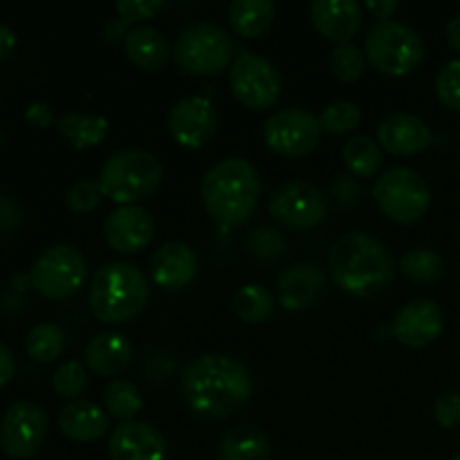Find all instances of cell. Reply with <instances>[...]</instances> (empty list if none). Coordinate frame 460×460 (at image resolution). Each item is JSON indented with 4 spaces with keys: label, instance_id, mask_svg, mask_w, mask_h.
Instances as JSON below:
<instances>
[{
    "label": "cell",
    "instance_id": "1",
    "mask_svg": "<svg viewBox=\"0 0 460 460\" xmlns=\"http://www.w3.org/2000/svg\"><path fill=\"white\" fill-rule=\"evenodd\" d=\"M252 377L232 355L207 353L184 368L182 394L187 407L205 420H225L252 398Z\"/></svg>",
    "mask_w": 460,
    "mask_h": 460
},
{
    "label": "cell",
    "instance_id": "2",
    "mask_svg": "<svg viewBox=\"0 0 460 460\" xmlns=\"http://www.w3.org/2000/svg\"><path fill=\"white\" fill-rule=\"evenodd\" d=\"M328 268L341 290L355 296H371L394 281L395 261L376 236L350 232L332 245Z\"/></svg>",
    "mask_w": 460,
    "mask_h": 460
},
{
    "label": "cell",
    "instance_id": "3",
    "mask_svg": "<svg viewBox=\"0 0 460 460\" xmlns=\"http://www.w3.org/2000/svg\"><path fill=\"white\" fill-rule=\"evenodd\" d=\"M202 205L223 227H238L254 214L261 198V175L243 157H227L207 171L200 187Z\"/></svg>",
    "mask_w": 460,
    "mask_h": 460
},
{
    "label": "cell",
    "instance_id": "4",
    "mask_svg": "<svg viewBox=\"0 0 460 460\" xmlns=\"http://www.w3.org/2000/svg\"><path fill=\"white\" fill-rule=\"evenodd\" d=\"M148 301V279L133 263L112 261L94 272L88 304L103 323H126L137 317Z\"/></svg>",
    "mask_w": 460,
    "mask_h": 460
},
{
    "label": "cell",
    "instance_id": "5",
    "mask_svg": "<svg viewBox=\"0 0 460 460\" xmlns=\"http://www.w3.org/2000/svg\"><path fill=\"white\" fill-rule=\"evenodd\" d=\"M164 180L162 162L142 148H126L106 160L99 173L103 193L117 205H135L151 198Z\"/></svg>",
    "mask_w": 460,
    "mask_h": 460
},
{
    "label": "cell",
    "instance_id": "6",
    "mask_svg": "<svg viewBox=\"0 0 460 460\" xmlns=\"http://www.w3.org/2000/svg\"><path fill=\"white\" fill-rule=\"evenodd\" d=\"M367 58L376 72L385 76H404L416 70L425 58L420 34L398 21H380L368 30Z\"/></svg>",
    "mask_w": 460,
    "mask_h": 460
},
{
    "label": "cell",
    "instance_id": "7",
    "mask_svg": "<svg viewBox=\"0 0 460 460\" xmlns=\"http://www.w3.org/2000/svg\"><path fill=\"white\" fill-rule=\"evenodd\" d=\"M173 57L187 75H218L232 63V39L216 22H193L180 31Z\"/></svg>",
    "mask_w": 460,
    "mask_h": 460
},
{
    "label": "cell",
    "instance_id": "8",
    "mask_svg": "<svg viewBox=\"0 0 460 460\" xmlns=\"http://www.w3.org/2000/svg\"><path fill=\"white\" fill-rule=\"evenodd\" d=\"M373 198L382 214L400 225H411L420 220L431 205L427 180L407 166H395L382 173L373 187Z\"/></svg>",
    "mask_w": 460,
    "mask_h": 460
},
{
    "label": "cell",
    "instance_id": "9",
    "mask_svg": "<svg viewBox=\"0 0 460 460\" xmlns=\"http://www.w3.org/2000/svg\"><path fill=\"white\" fill-rule=\"evenodd\" d=\"M88 277V263L75 245H54L40 252L30 272V281L40 296L63 301L75 296Z\"/></svg>",
    "mask_w": 460,
    "mask_h": 460
},
{
    "label": "cell",
    "instance_id": "10",
    "mask_svg": "<svg viewBox=\"0 0 460 460\" xmlns=\"http://www.w3.org/2000/svg\"><path fill=\"white\" fill-rule=\"evenodd\" d=\"M229 88L234 97L250 111L261 112L272 108L281 97L283 81L277 66L254 52L238 54L229 70Z\"/></svg>",
    "mask_w": 460,
    "mask_h": 460
},
{
    "label": "cell",
    "instance_id": "11",
    "mask_svg": "<svg viewBox=\"0 0 460 460\" xmlns=\"http://www.w3.org/2000/svg\"><path fill=\"white\" fill-rule=\"evenodd\" d=\"M319 117L305 108H283L268 117L263 139L272 153L281 157H304L322 142Z\"/></svg>",
    "mask_w": 460,
    "mask_h": 460
},
{
    "label": "cell",
    "instance_id": "12",
    "mask_svg": "<svg viewBox=\"0 0 460 460\" xmlns=\"http://www.w3.org/2000/svg\"><path fill=\"white\" fill-rule=\"evenodd\" d=\"M270 216L286 229H313L326 216V198L305 180L279 184L268 200Z\"/></svg>",
    "mask_w": 460,
    "mask_h": 460
},
{
    "label": "cell",
    "instance_id": "13",
    "mask_svg": "<svg viewBox=\"0 0 460 460\" xmlns=\"http://www.w3.org/2000/svg\"><path fill=\"white\" fill-rule=\"evenodd\" d=\"M48 436V413L36 402H13L0 418V449L9 458H31Z\"/></svg>",
    "mask_w": 460,
    "mask_h": 460
},
{
    "label": "cell",
    "instance_id": "14",
    "mask_svg": "<svg viewBox=\"0 0 460 460\" xmlns=\"http://www.w3.org/2000/svg\"><path fill=\"white\" fill-rule=\"evenodd\" d=\"M166 126L173 142H178L180 146L202 148L214 139L218 130V112L207 97L189 94L171 106Z\"/></svg>",
    "mask_w": 460,
    "mask_h": 460
},
{
    "label": "cell",
    "instance_id": "15",
    "mask_svg": "<svg viewBox=\"0 0 460 460\" xmlns=\"http://www.w3.org/2000/svg\"><path fill=\"white\" fill-rule=\"evenodd\" d=\"M445 326V314L436 301L413 299L395 313L394 335L407 349H425L438 340Z\"/></svg>",
    "mask_w": 460,
    "mask_h": 460
},
{
    "label": "cell",
    "instance_id": "16",
    "mask_svg": "<svg viewBox=\"0 0 460 460\" xmlns=\"http://www.w3.org/2000/svg\"><path fill=\"white\" fill-rule=\"evenodd\" d=\"M155 234V220L151 211L139 205H126L112 211L103 225V236L111 250L121 254L142 252Z\"/></svg>",
    "mask_w": 460,
    "mask_h": 460
},
{
    "label": "cell",
    "instance_id": "17",
    "mask_svg": "<svg viewBox=\"0 0 460 460\" xmlns=\"http://www.w3.org/2000/svg\"><path fill=\"white\" fill-rule=\"evenodd\" d=\"M112 460H164L166 438L148 422H121L108 440Z\"/></svg>",
    "mask_w": 460,
    "mask_h": 460
},
{
    "label": "cell",
    "instance_id": "18",
    "mask_svg": "<svg viewBox=\"0 0 460 460\" xmlns=\"http://www.w3.org/2000/svg\"><path fill=\"white\" fill-rule=\"evenodd\" d=\"M196 272L198 256L189 243H164L151 259V279L162 290H182L196 279Z\"/></svg>",
    "mask_w": 460,
    "mask_h": 460
},
{
    "label": "cell",
    "instance_id": "19",
    "mask_svg": "<svg viewBox=\"0 0 460 460\" xmlns=\"http://www.w3.org/2000/svg\"><path fill=\"white\" fill-rule=\"evenodd\" d=\"M326 288V274L313 263H295L279 274L277 296L286 310H305L314 305Z\"/></svg>",
    "mask_w": 460,
    "mask_h": 460
},
{
    "label": "cell",
    "instance_id": "20",
    "mask_svg": "<svg viewBox=\"0 0 460 460\" xmlns=\"http://www.w3.org/2000/svg\"><path fill=\"white\" fill-rule=\"evenodd\" d=\"M377 144L394 155H416L429 148L431 130L420 117L394 112L377 126Z\"/></svg>",
    "mask_w": 460,
    "mask_h": 460
},
{
    "label": "cell",
    "instance_id": "21",
    "mask_svg": "<svg viewBox=\"0 0 460 460\" xmlns=\"http://www.w3.org/2000/svg\"><path fill=\"white\" fill-rule=\"evenodd\" d=\"M310 16L322 36L335 45L350 43L362 27V4L355 0H314Z\"/></svg>",
    "mask_w": 460,
    "mask_h": 460
},
{
    "label": "cell",
    "instance_id": "22",
    "mask_svg": "<svg viewBox=\"0 0 460 460\" xmlns=\"http://www.w3.org/2000/svg\"><path fill=\"white\" fill-rule=\"evenodd\" d=\"M108 413L90 400H72L58 413V429L75 443H94L108 431Z\"/></svg>",
    "mask_w": 460,
    "mask_h": 460
},
{
    "label": "cell",
    "instance_id": "23",
    "mask_svg": "<svg viewBox=\"0 0 460 460\" xmlns=\"http://www.w3.org/2000/svg\"><path fill=\"white\" fill-rule=\"evenodd\" d=\"M85 367L102 377H115L124 371L133 359V346H130L128 337L121 332H102V335L93 337L85 346Z\"/></svg>",
    "mask_w": 460,
    "mask_h": 460
},
{
    "label": "cell",
    "instance_id": "24",
    "mask_svg": "<svg viewBox=\"0 0 460 460\" xmlns=\"http://www.w3.org/2000/svg\"><path fill=\"white\" fill-rule=\"evenodd\" d=\"M124 52L130 61L146 72H157L171 58V45L160 30L151 25H137L126 31Z\"/></svg>",
    "mask_w": 460,
    "mask_h": 460
},
{
    "label": "cell",
    "instance_id": "25",
    "mask_svg": "<svg viewBox=\"0 0 460 460\" xmlns=\"http://www.w3.org/2000/svg\"><path fill=\"white\" fill-rule=\"evenodd\" d=\"M220 460H270V440L256 425H236L223 436Z\"/></svg>",
    "mask_w": 460,
    "mask_h": 460
},
{
    "label": "cell",
    "instance_id": "26",
    "mask_svg": "<svg viewBox=\"0 0 460 460\" xmlns=\"http://www.w3.org/2000/svg\"><path fill=\"white\" fill-rule=\"evenodd\" d=\"M277 7L272 0H234L229 4L232 30L243 39H259L272 27Z\"/></svg>",
    "mask_w": 460,
    "mask_h": 460
},
{
    "label": "cell",
    "instance_id": "27",
    "mask_svg": "<svg viewBox=\"0 0 460 460\" xmlns=\"http://www.w3.org/2000/svg\"><path fill=\"white\" fill-rule=\"evenodd\" d=\"M61 137L76 151L99 146L108 137V119L99 115H84V112H70L57 121Z\"/></svg>",
    "mask_w": 460,
    "mask_h": 460
},
{
    "label": "cell",
    "instance_id": "28",
    "mask_svg": "<svg viewBox=\"0 0 460 460\" xmlns=\"http://www.w3.org/2000/svg\"><path fill=\"white\" fill-rule=\"evenodd\" d=\"M232 310L241 322L263 323L274 313V296L261 283H247L232 295Z\"/></svg>",
    "mask_w": 460,
    "mask_h": 460
},
{
    "label": "cell",
    "instance_id": "29",
    "mask_svg": "<svg viewBox=\"0 0 460 460\" xmlns=\"http://www.w3.org/2000/svg\"><path fill=\"white\" fill-rule=\"evenodd\" d=\"M103 407L112 418L121 422H130L144 407L142 391L130 380H112L103 391Z\"/></svg>",
    "mask_w": 460,
    "mask_h": 460
},
{
    "label": "cell",
    "instance_id": "30",
    "mask_svg": "<svg viewBox=\"0 0 460 460\" xmlns=\"http://www.w3.org/2000/svg\"><path fill=\"white\" fill-rule=\"evenodd\" d=\"M346 166L359 178H371L382 166V146L368 135H358L344 144L341 151Z\"/></svg>",
    "mask_w": 460,
    "mask_h": 460
},
{
    "label": "cell",
    "instance_id": "31",
    "mask_svg": "<svg viewBox=\"0 0 460 460\" xmlns=\"http://www.w3.org/2000/svg\"><path fill=\"white\" fill-rule=\"evenodd\" d=\"M27 355L36 362H54L66 350V332L54 323H39L27 332Z\"/></svg>",
    "mask_w": 460,
    "mask_h": 460
},
{
    "label": "cell",
    "instance_id": "32",
    "mask_svg": "<svg viewBox=\"0 0 460 460\" xmlns=\"http://www.w3.org/2000/svg\"><path fill=\"white\" fill-rule=\"evenodd\" d=\"M400 268H402L404 277L411 279L413 283H436L447 272L443 256L436 254L434 250H425V247L404 254Z\"/></svg>",
    "mask_w": 460,
    "mask_h": 460
},
{
    "label": "cell",
    "instance_id": "33",
    "mask_svg": "<svg viewBox=\"0 0 460 460\" xmlns=\"http://www.w3.org/2000/svg\"><path fill=\"white\" fill-rule=\"evenodd\" d=\"M359 121H362V112H359L358 103L346 102V99L328 103V106L322 111V117H319L322 128L332 135L350 133V130L358 128Z\"/></svg>",
    "mask_w": 460,
    "mask_h": 460
},
{
    "label": "cell",
    "instance_id": "34",
    "mask_svg": "<svg viewBox=\"0 0 460 460\" xmlns=\"http://www.w3.org/2000/svg\"><path fill=\"white\" fill-rule=\"evenodd\" d=\"M364 67H367V54L358 45H335L331 54V70L337 79L353 84V81H358L364 75Z\"/></svg>",
    "mask_w": 460,
    "mask_h": 460
},
{
    "label": "cell",
    "instance_id": "35",
    "mask_svg": "<svg viewBox=\"0 0 460 460\" xmlns=\"http://www.w3.org/2000/svg\"><path fill=\"white\" fill-rule=\"evenodd\" d=\"M52 386L61 398H67L72 402V400L79 398L85 391V386H88V371H85L84 364L76 362V359L61 364V367L57 368V373H54Z\"/></svg>",
    "mask_w": 460,
    "mask_h": 460
},
{
    "label": "cell",
    "instance_id": "36",
    "mask_svg": "<svg viewBox=\"0 0 460 460\" xmlns=\"http://www.w3.org/2000/svg\"><path fill=\"white\" fill-rule=\"evenodd\" d=\"M103 189L97 180H79L66 193V205L72 214H90L103 200Z\"/></svg>",
    "mask_w": 460,
    "mask_h": 460
},
{
    "label": "cell",
    "instance_id": "37",
    "mask_svg": "<svg viewBox=\"0 0 460 460\" xmlns=\"http://www.w3.org/2000/svg\"><path fill=\"white\" fill-rule=\"evenodd\" d=\"M436 94L445 108L460 112V58H452L440 67L436 75Z\"/></svg>",
    "mask_w": 460,
    "mask_h": 460
},
{
    "label": "cell",
    "instance_id": "38",
    "mask_svg": "<svg viewBox=\"0 0 460 460\" xmlns=\"http://www.w3.org/2000/svg\"><path fill=\"white\" fill-rule=\"evenodd\" d=\"M247 243H250L252 254L263 261H277L286 247L281 234L272 227H256L247 238Z\"/></svg>",
    "mask_w": 460,
    "mask_h": 460
},
{
    "label": "cell",
    "instance_id": "39",
    "mask_svg": "<svg viewBox=\"0 0 460 460\" xmlns=\"http://www.w3.org/2000/svg\"><path fill=\"white\" fill-rule=\"evenodd\" d=\"M434 420L443 429H456L460 427V394L458 391H445L434 402Z\"/></svg>",
    "mask_w": 460,
    "mask_h": 460
},
{
    "label": "cell",
    "instance_id": "40",
    "mask_svg": "<svg viewBox=\"0 0 460 460\" xmlns=\"http://www.w3.org/2000/svg\"><path fill=\"white\" fill-rule=\"evenodd\" d=\"M162 9V0H119L117 3V13L124 25L137 21L153 18Z\"/></svg>",
    "mask_w": 460,
    "mask_h": 460
},
{
    "label": "cell",
    "instance_id": "41",
    "mask_svg": "<svg viewBox=\"0 0 460 460\" xmlns=\"http://www.w3.org/2000/svg\"><path fill=\"white\" fill-rule=\"evenodd\" d=\"M25 121L34 128H48L54 124V112L49 108V103L45 102H34L27 106L25 111Z\"/></svg>",
    "mask_w": 460,
    "mask_h": 460
},
{
    "label": "cell",
    "instance_id": "42",
    "mask_svg": "<svg viewBox=\"0 0 460 460\" xmlns=\"http://www.w3.org/2000/svg\"><path fill=\"white\" fill-rule=\"evenodd\" d=\"M367 9L380 21H391V16L400 9V3L398 0H368Z\"/></svg>",
    "mask_w": 460,
    "mask_h": 460
},
{
    "label": "cell",
    "instance_id": "43",
    "mask_svg": "<svg viewBox=\"0 0 460 460\" xmlns=\"http://www.w3.org/2000/svg\"><path fill=\"white\" fill-rule=\"evenodd\" d=\"M13 373H16V362H13L12 350L0 341V389H3L4 385H9Z\"/></svg>",
    "mask_w": 460,
    "mask_h": 460
},
{
    "label": "cell",
    "instance_id": "44",
    "mask_svg": "<svg viewBox=\"0 0 460 460\" xmlns=\"http://www.w3.org/2000/svg\"><path fill=\"white\" fill-rule=\"evenodd\" d=\"M13 49H16V31L4 25V22H0V58L12 57Z\"/></svg>",
    "mask_w": 460,
    "mask_h": 460
},
{
    "label": "cell",
    "instance_id": "45",
    "mask_svg": "<svg viewBox=\"0 0 460 460\" xmlns=\"http://www.w3.org/2000/svg\"><path fill=\"white\" fill-rule=\"evenodd\" d=\"M445 34H447L449 45H452V48L456 49V52H460V13H456V16L449 18L447 30H445Z\"/></svg>",
    "mask_w": 460,
    "mask_h": 460
},
{
    "label": "cell",
    "instance_id": "46",
    "mask_svg": "<svg viewBox=\"0 0 460 460\" xmlns=\"http://www.w3.org/2000/svg\"><path fill=\"white\" fill-rule=\"evenodd\" d=\"M452 460H460V452H458V454H456V456H454Z\"/></svg>",
    "mask_w": 460,
    "mask_h": 460
},
{
    "label": "cell",
    "instance_id": "47",
    "mask_svg": "<svg viewBox=\"0 0 460 460\" xmlns=\"http://www.w3.org/2000/svg\"><path fill=\"white\" fill-rule=\"evenodd\" d=\"M0 144H3V133H0Z\"/></svg>",
    "mask_w": 460,
    "mask_h": 460
}]
</instances>
